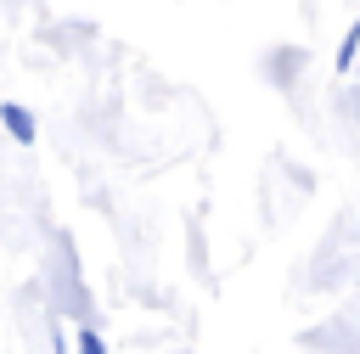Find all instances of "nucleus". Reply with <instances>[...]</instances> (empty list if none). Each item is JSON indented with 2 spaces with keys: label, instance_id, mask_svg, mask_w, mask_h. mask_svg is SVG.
I'll list each match as a JSON object with an SVG mask.
<instances>
[{
  "label": "nucleus",
  "instance_id": "nucleus-1",
  "mask_svg": "<svg viewBox=\"0 0 360 354\" xmlns=\"http://www.w3.org/2000/svg\"><path fill=\"white\" fill-rule=\"evenodd\" d=\"M0 124H6V135L17 146H34V135H39V124H34V112L22 101H0Z\"/></svg>",
  "mask_w": 360,
  "mask_h": 354
},
{
  "label": "nucleus",
  "instance_id": "nucleus-2",
  "mask_svg": "<svg viewBox=\"0 0 360 354\" xmlns=\"http://www.w3.org/2000/svg\"><path fill=\"white\" fill-rule=\"evenodd\" d=\"M354 45H360V28H349V34H343V45H338V73H349V67H354Z\"/></svg>",
  "mask_w": 360,
  "mask_h": 354
},
{
  "label": "nucleus",
  "instance_id": "nucleus-3",
  "mask_svg": "<svg viewBox=\"0 0 360 354\" xmlns=\"http://www.w3.org/2000/svg\"><path fill=\"white\" fill-rule=\"evenodd\" d=\"M79 354H107V343H101L96 326H79Z\"/></svg>",
  "mask_w": 360,
  "mask_h": 354
}]
</instances>
